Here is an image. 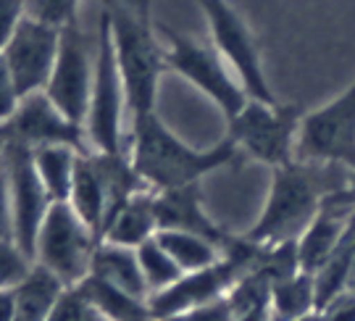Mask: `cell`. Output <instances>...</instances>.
I'll list each match as a JSON object with an SVG mask.
<instances>
[{"mask_svg": "<svg viewBox=\"0 0 355 321\" xmlns=\"http://www.w3.org/2000/svg\"><path fill=\"white\" fill-rule=\"evenodd\" d=\"M127 153L145 187L164 193L200 184L205 174L234 164L240 150L232 137H224L205 150L192 148L166 127L158 114H145L129 121Z\"/></svg>", "mask_w": 355, "mask_h": 321, "instance_id": "cell-1", "label": "cell"}, {"mask_svg": "<svg viewBox=\"0 0 355 321\" xmlns=\"http://www.w3.org/2000/svg\"><path fill=\"white\" fill-rule=\"evenodd\" d=\"M101 13L114 42L116 64L127 90L129 121L155 114L158 85L166 69V45L153 24L150 0H103Z\"/></svg>", "mask_w": 355, "mask_h": 321, "instance_id": "cell-2", "label": "cell"}, {"mask_svg": "<svg viewBox=\"0 0 355 321\" xmlns=\"http://www.w3.org/2000/svg\"><path fill=\"white\" fill-rule=\"evenodd\" d=\"M329 193L334 190L324 184V177L318 168H313V164L292 161L287 166L274 168L266 206L253 229L245 234V240L255 245L295 243L316 218Z\"/></svg>", "mask_w": 355, "mask_h": 321, "instance_id": "cell-3", "label": "cell"}, {"mask_svg": "<svg viewBox=\"0 0 355 321\" xmlns=\"http://www.w3.org/2000/svg\"><path fill=\"white\" fill-rule=\"evenodd\" d=\"M124 116L127 111V90L116 64L114 42L101 13L98 40H95V66H92V87L89 105L85 116V135L89 153H119L124 150Z\"/></svg>", "mask_w": 355, "mask_h": 321, "instance_id": "cell-4", "label": "cell"}, {"mask_svg": "<svg viewBox=\"0 0 355 321\" xmlns=\"http://www.w3.org/2000/svg\"><path fill=\"white\" fill-rule=\"evenodd\" d=\"M101 234L87 227L69 203H53L42 221L32 261L58 277L66 287H76L89 277Z\"/></svg>", "mask_w": 355, "mask_h": 321, "instance_id": "cell-5", "label": "cell"}, {"mask_svg": "<svg viewBox=\"0 0 355 321\" xmlns=\"http://www.w3.org/2000/svg\"><path fill=\"white\" fill-rule=\"evenodd\" d=\"M303 116L305 111L300 105L248 101V105L229 121L227 137H232L240 153H248L274 171L297 161L295 148Z\"/></svg>", "mask_w": 355, "mask_h": 321, "instance_id": "cell-6", "label": "cell"}, {"mask_svg": "<svg viewBox=\"0 0 355 321\" xmlns=\"http://www.w3.org/2000/svg\"><path fill=\"white\" fill-rule=\"evenodd\" d=\"M166 37V66L174 69L179 77H184L195 90H200L214 101V105L224 114L227 124L248 105V92L242 90L237 77L232 74L227 61L218 55L214 45H205L200 40L182 35L174 29H161Z\"/></svg>", "mask_w": 355, "mask_h": 321, "instance_id": "cell-7", "label": "cell"}, {"mask_svg": "<svg viewBox=\"0 0 355 321\" xmlns=\"http://www.w3.org/2000/svg\"><path fill=\"white\" fill-rule=\"evenodd\" d=\"M198 3L208 21V29H211L214 48L227 61L232 74L242 85V90L248 92V98L261 101V103H279L268 85L255 35L240 16V11L229 0H198Z\"/></svg>", "mask_w": 355, "mask_h": 321, "instance_id": "cell-8", "label": "cell"}, {"mask_svg": "<svg viewBox=\"0 0 355 321\" xmlns=\"http://www.w3.org/2000/svg\"><path fill=\"white\" fill-rule=\"evenodd\" d=\"M295 158L316 166L355 168V82L337 98L316 111H308L300 121Z\"/></svg>", "mask_w": 355, "mask_h": 321, "instance_id": "cell-9", "label": "cell"}, {"mask_svg": "<svg viewBox=\"0 0 355 321\" xmlns=\"http://www.w3.org/2000/svg\"><path fill=\"white\" fill-rule=\"evenodd\" d=\"M0 166L6 171L8 182V198H11V214H13V243L24 250L26 256H32L35 243L42 221L51 211L53 200L45 184L40 180L32 148H26L21 142L8 137L6 153Z\"/></svg>", "mask_w": 355, "mask_h": 321, "instance_id": "cell-10", "label": "cell"}, {"mask_svg": "<svg viewBox=\"0 0 355 321\" xmlns=\"http://www.w3.org/2000/svg\"><path fill=\"white\" fill-rule=\"evenodd\" d=\"M92 66H95V42L85 37L76 21L61 29L58 58L45 85V95L58 105V111L69 116L74 124L85 127L92 87Z\"/></svg>", "mask_w": 355, "mask_h": 321, "instance_id": "cell-11", "label": "cell"}, {"mask_svg": "<svg viewBox=\"0 0 355 321\" xmlns=\"http://www.w3.org/2000/svg\"><path fill=\"white\" fill-rule=\"evenodd\" d=\"M58 45H61L58 26L42 24L29 16H24L21 24L16 26V32L6 42L0 55L8 66L13 85L21 98L45 90L55 58H58Z\"/></svg>", "mask_w": 355, "mask_h": 321, "instance_id": "cell-12", "label": "cell"}, {"mask_svg": "<svg viewBox=\"0 0 355 321\" xmlns=\"http://www.w3.org/2000/svg\"><path fill=\"white\" fill-rule=\"evenodd\" d=\"M8 137L21 142L26 148H51V145H66L79 153H89V142L82 124H74L69 116L58 111V105L45 95V90L24 95L19 101V108L6 121Z\"/></svg>", "mask_w": 355, "mask_h": 321, "instance_id": "cell-13", "label": "cell"}, {"mask_svg": "<svg viewBox=\"0 0 355 321\" xmlns=\"http://www.w3.org/2000/svg\"><path fill=\"white\" fill-rule=\"evenodd\" d=\"M355 216L353 208L337 206L324 198L321 211L316 214V218L305 227V232L295 240L297 248V263L300 271L305 274H316L327 261L331 258V253L337 250V245L343 243L345 232L350 227V218Z\"/></svg>", "mask_w": 355, "mask_h": 321, "instance_id": "cell-14", "label": "cell"}, {"mask_svg": "<svg viewBox=\"0 0 355 321\" xmlns=\"http://www.w3.org/2000/svg\"><path fill=\"white\" fill-rule=\"evenodd\" d=\"M155 214H158V232L161 229L195 232V234H203L208 240H214L224 250L234 240V237H229L227 232L218 229L214 224V218L203 211L198 184L155 193Z\"/></svg>", "mask_w": 355, "mask_h": 321, "instance_id": "cell-15", "label": "cell"}, {"mask_svg": "<svg viewBox=\"0 0 355 321\" xmlns=\"http://www.w3.org/2000/svg\"><path fill=\"white\" fill-rule=\"evenodd\" d=\"M158 234V214H155V193L142 190L132 195L124 206L108 218V224L103 227L101 240L124 245V248H140Z\"/></svg>", "mask_w": 355, "mask_h": 321, "instance_id": "cell-16", "label": "cell"}, {"mask_svg": "<svg viewBox=\"0 0 355 321\" xmlns=\"http://www.w3.org/2000/svg\"><path fill=\"white\" fill-rule=\"evenodd\" d=\"M89 277H98V279L114 284V287L124 290L129 295L150 300L148 287H145V279H142L140 258H137V250H135V248H124V245L101 240L98 250H95V258H92V271H89Z\"/></svg>", "mask_w": 355, "mask_h": 321, "instance_id": "cell-17", "label": "cell"}, {"mask_svg": "<svg viewBox=\"0 0 355 321\" xmlns=\"http://www.w3.org/2000/svg\"><path fill=\"white\" fill-rule=\"evenodd\" d=\"M69 206L76 211V216L82 218L87 227L103 234L105 218H108V195L103 187V177L98 171V164L92 153H79L71 182V193H69Z\"/></svg>", "mask_w": 355, "mask_h": 321, "instance_id": "cell-18", "label": "cell"}, {"mask_svg": "<svg viewBox=\"0 0 355 321\" xmlns=\"http://www.w3.org/2000/svg\"><path fill=\"white\" fill-rule=\"evenodd\" d=\"M66 284L53 277L48 269L32 263V269L21 282L13 287L16 321H48L55 303L64 295Z\"/></svg>", "mask_w": 355, "mask_h": 321, "instance_id": "cell-19", "label": "cell"}, {"mask_svg": "<svg viewBox=\"0 0 355 321\" xmlns=\"http://www.w3.org/2000/svg\"><path fill=\"white\" fill-rule=\"evenodd\" d=\"M268 313H271V321H303L308 316H316L318 293L313 274L295 271L271 284Z\"/></svg>", "mask_w": 355, "mask_h": 321, "instance_id": "cell-20", "label": "cell"}, {"mask_svg": "<svg viewBox=\"0 0 355 321\" xmlns=\"http://www.w3.org/2000/svg\"><path fill=\"white\" fill-rule=\"evenodd\" d=\"M76 287L85 293V297L92 303V309L98 311L105 321H153L148 300L129 295V293L103 282L98 277H87Z\"/></svg>", "mask_w": 355, "mask_h": 321, "instance_id": "cell-21", "label": "cell"}, {"mask_svg": "<svg viewBox=\"0 0 355 321\" xmlns=\"http://www.w3.org/2000/svg\"><path fill=\"white\" fill-rule=\"evenodd\" d=\"M158 243L164 245V250L171 256V261L179 266L182 274H192V271H203L214 266L224 256V248H218L214 240H208L203 234L182 229H161Z\"/></svg>", "mask_w": 355, "mask_h": 321, "instance_id": "cell-22", "label": "cell"}, {"mask_svg": "<svg viewBox=\"0 0 355 321\" xmlns=\"http://www.w3.org/2000/svg\"><path fill=\"white\" fill-rule=\"evenodd\" d=\"M32 158H35V168L53 203H66L71 193L79 150L66 148V145H51V148H35Z\"/></svg>", "mask_w": 355, "mask_h": 321, "instance_id": "cell-23", "label": "cell"}, {"mask_svg": "<svg viewBox=\"0 0 355 321\" xmlns=\"http://www.w3.org/2000/svg\"><path fill=\"white\" fill-rule=\"evenodd\" d=\"M137 258H140L142 279H145V287H148V295L150 297L168 290V287L182 277L179 266L164 250V245L158 243V237L142 243L140 248H137Z\"/></svg>", "mask_w": 355, "mask_h": 321, "instance_id": "cell-24", "label": "cell"}, {"mask_svg": "<svg viewBox=\"0 0 355 321\" xmlns=\"http://www.w3.org/2000/svg\"><path fill=\"white\" fill-rule=\"evenodd\" d=\"M82 0H24L26 16L42 21V24H51L64 29L66 24L76 21V8H79Z\"/></svg>", "mask_w": 355, "mask_h": 321, "instance_id": "cell-25", "label": "cell"}, {"mask_svg": "<svg viewBox=\"0 0 355 321\" xmlns=\"http://www.w3.org/2000/svg\"><path fill=\"white\" fill-rule=\"evenodd\" d=\"M32 263V256H26L13 240H0V290H13L29 274Z\"/></svg>", "mask_w": 355, "mask_h": 321, "instance_id": "cell-26", "label": "cell"}, {"mask_svg": "<svg viewBox=\"0 0 355 321\" xmlns=\"http://www.w3.org/2000/svg\"><path fill=\"white\" fill-rule=\"evenodd\" d=\"M48 321H105L79 287H66Z\"/></svg>", "mask_w": 355, "mask_h": 321, "instance_id": "cell-27", "label": "cell"}, {"mask_svg": "<svg viewBox=\"0 0 355 321\" xmlns=\"http://www.w3.org/2000/svg\"><path fill=\"white\" fill-rule=\"evenodd\" d=\"M26 16L24 0H0V51L6 48V42L11 40L16 26L21 24Z\"/></svg>", "mask_w": 355, "mask_h": 321, "instance_id": "cell-28", "label": "cell"}, {"mask_svg": "<svg viewBox=\"0 0 355 321\" xmlns=\"http://www.w3.org/2000/svg\"><path fill=\"white\" fill-rule=\"evenodd\" d=\"M19 101H21V95L16 90L11 71H8V66L0 55V124H6L11 119L13 111L19 108Z\"/></svg>", "mask_w": 355, "mask_h": 321, "instance_id": "cell-29", "label": "cell"}, {"mask_svg": "<svg viewBox=\"0 0 355 321\" xmlns=\"http://www.w3.org/2000/svg\"><path fill=\"white\" fill-rule=\"evenodd\" d=\"M164 321H234V316H232V311H229L227 300H216V303L184 311V313H177V316L164 319Z\"/></svg>", "mask_w": 355, "mask_h": 321, "instance_id": "cell-30", "label": "cell"}, {"mask_svg": "<svg viewBox=\"0 0 355 321\" xmlns=\"http://www.w3.org/2000/svg\"><path fill=\"white\" fill-rule=\"evenodd\" d=\"M318 321H355V295L340 293L318 309Z\"/></svg>", "mask_w": 355, "mask_h": 321, "instance_id": "cell-31", "label": "cell"}, {"mask_svg": "<svg viewBox=\"0 0 355 321\" xmlns=\"http://www.w3.org/2000/svg\"><path fill=\"white\" fill-rule=\"evenodd\" d=\"M0 240H13L11 198H8V182H6L3 166H0Z\"/></svg>", "mask_w": 355, "mask_h": 321, "instance_id": "cell-32", "label": "cell"}, {"mask_svg": "<svg viewBox=\"0 0 355 321\" xmlns=\"http://www.w3.org/2000/svg\"><path fill=\"white\" fill-rule=\"evenodd\" d=\"M327 200L337 203V206L353 208V211H355V168L347 174V182H345L343 190H334V193H329V195H327Z\"/></svg>", "mask_w": 355, "mask_h": 321, "instance_id": "cell-33", "label": "cell"}, {"mask_svg": "<svg viewBox=\"0 0 355 321\" xmlns=\"http://www.w3.org/2000/svg\"><path fill=\"white\" fill-rule=\"evenodd\" d=\"M0 321H16L13 290H0Z\"/></svg>", "mask_w": 355, "mask_h": 321, "instance_id": "cell-34", "label": "cell"}, {"mask_svg": "<svg viewBox=\"0 0 355 321\" xmlns=\"http://www.w3.org/2000/svg\"><path fill=\"white\" fill-rule=\"evenodd\" d=\"M345 293L355 295V253H353V263H350V274H347V287H345Z\"/></svg>", "mask_w": 355, "mask_h": 321, "instance_id": "cell-35", "label": "cell"}, {"mask_svg": "<svg viewBox=\"0 0 355 321\" xmlns=\"http://www.w3.org/2000/svg\"><path fill=\"white\" fill-rule=\"evenodd\" d=\"M6 145H8V132H6V124H0V161L6 153Z\"/></svg>", "mask_w": 355, "mask_h": 321, "instance_id": "cell-36", "label": "cell"}, {"mask_svg": "<svg viewBox=\"0 0 355 321\" xmlns=\"http://www.w3.org/2000/svg\"><path fill=\"white\" fill-rule=\"evenodd\" d=\"M303 321H318V313L316 316H308V319H303Z\"/></svg>", "mask_w": 355, "mask_h": 321, "instance_id": "cell-37", "label": "cell"}]
</instances>
